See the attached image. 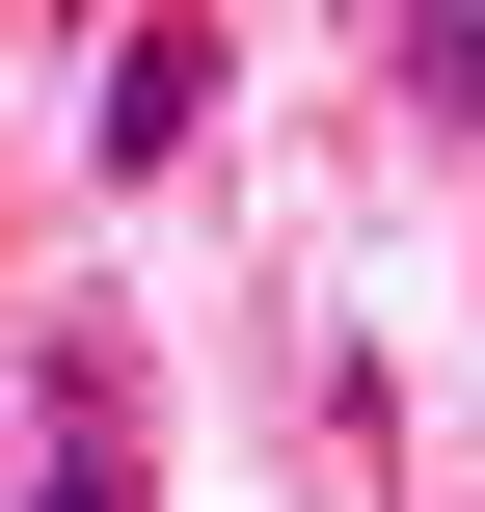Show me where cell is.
<instances>
[{"label":"cell","instance_id":"obj_1","mask_svg":"<svg viewBox=\"0 0 485 512\" xmlns=\"http://www.w3.org/2000/svg\"><path fill=\"white\" fill-rule=\"evenodd\" d=\"M27 512H135V378H108V351H54V459H27Z\"/></svg>","mask_w":485,"mask_h":512},{"label":"cell","instance_id":"obj_2","mask_svg":"<svg viewBox=\"0 0 485 512\" xmlns=\"http://www.w3.org/2000/svg\"><path fill=\"white\" fill-rule=\"evenodd\" d=\"M189 81H216V54H189V27H135V54H108V162H189Z\"/></svg>","mask_w":485,"mask_h":512}]
</instances>
